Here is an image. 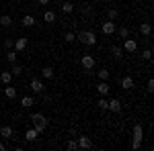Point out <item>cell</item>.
<instances>
[{
  "instance_id": "cell-1",
  "label": "cell",
  "mask_w": 154,
  "mask_h": 151,
  "mask_svg": "<svg viewBox=\"0 0 154 151\" xmlns=\"http://www.w3.org/2000/svg\"><path fill=\"white\" fill-rule=\"evenodd\" d=\"M31 121H33V129H35L37 133H43L49 125V121L41 115V112H33V115H31Z\"/></svg>"
},
{
  "instance_id": "cell-2",
  "label": "cell",
  "mask_w": 154,
  "mask_h": 151,
  "mask_svg": "<svg viewBox=\"0 0 154 151\" xmlns=\"http://www.w3.org/2000/svg\"><path fill=\"white\" fill-rule=\"evenodd\" d=\"M76 39H78L82 45H88V47L97 45V35H95V31H80V33L76 35Z\"/></svg>"
},
{
  "instance_id": "cell-3",
  "label": "cell",
  "mask_w": 154,
  "mask_h": 151,
  "mask_svg": "<svg viewBox=\"0 0 154 151\" xmlns=\"http://www.w3.org/2000/svg\"><path fill=\"white\" fill-rule=\"evenodd\" d=\"M80 65H82L84 70L93 71V68L97 65V61H95V57H93V55H82V57H80Z\"/></svg>"
},
{
  "instance_id": "cell-4",
  "label": "cell",
  "mask_w": 154,
  "mask_h": 151,
  "mask_svg": "<svg viewBox=\"0 0 154 151\" xmlns=\"http://www.w3.org/2000/svg\"><path fill=\"white\" fill-rule=\"evenodd\" d=\"M115 29H117V25L113 23V21H105V23L101 25V31H103V35L111 37L113 33H115Z\"/></svg>"
},
{
  "instance_id": "cell-5",
  "label": "cell",
  "mask_w": 154,
  "mask_h": 151,
  "mask_svg": "<svg viewBox=\"0 0 154 151\" xmlns=\"http://www.w3.org/2000/svg\"><path fill=\"white\" fill-rule=\"evenodd\" d=\"M121 49H123V51H128V53H134V51L138 49V41L128 37V39H123V47H121Z\"/></svg>"
},
{
  "instance_id": "cell-6",
  "label": "cell",
  "mask_w": 154,
  "mask_h": 151,
  "mask_svg": "<svg viewBox=\"0 0 154 151\" xmlns=\"http://www.w3.org/2000/svg\"><path fill=\"white\" fill-rule=\"evenodd\" d=\"M29 88H31V92H35V94H43L45 92V86H43V82L41 80H31V84H29Z\"/></svg>"
},
{
  "instance_id": "cell-7",
  "label": "cell",
  "mask_w": 154,
  "mask_h": 151,
  "mask_svg": "<svg viewBox=\"0 0 154 151\" xmlns=\"http://www.w3.org/2000/svg\"><path fill=\"white\" fill-rule=\"evenodd\" d=\"M76 143H78V149H93V141H91V137H86V135H80Z\"/></svg>"
},
{
  "instance_id": "cell-8",
  "label": "cell",
  "mask_w": 154,
  "mask_h": 151,
  "mask_svg": "<svg viewBox=\"0 0 154 151\" xmlns=\"http://www.w3.org/2000/svg\"><path fill=\"white\" fill-rule=\"evenodd\" d=\"M0 137H2V139H12V137H14V129H12L11 125L0 127Z\"/></svg>"
},
{
  "instance_id": "cell-9",
  "label": "cell",
  "mask_w": 154,
  "mask_h": 151,
  "mask_svg": "<svg viewBox=\"0 0 154 151\" xmlns=\"http://www.w3.org/2000/svg\"><path fill=\"white\" fill-rule=\"evenodd\" d=\"M107 110H109V112H115V115L121 112V102H119L117 98H111V100H109V106H107Z\"/></svg>"
},
{
  "instance_id": "cell-10",
  "label": "cell",
  "mask_w": 154,
  "mask_h": 151,
  "mask_svg": "<svg viewBox=\"0 0 154 151\" xmlns=\"http://www.w3.org/2000/svg\"><path fill=\"white\" fill-rule=\"evenodd\" d=\"M109 90H111V88H109V84H107L105 80H101V84L97 86V92L101 94V96H109Z\"/></svg>"
},
{
  "instance_id": "cell-11",
  "label": "cell",
  "mask_w": 154,
  "mask_h": 151,
  "mask_svg": "<svg viewBox=\"0 0 154 151\" xmlns=\"http://www.w3.org/2000/svg\"><path fill=\"white\" fill-rule=\"evenodd\" d=\"M121 88H123V90H131V88H134V78H131V76L121 78Z\"/></svg>"
},
{
  "instance_id": "cell-12",
  "label": "cell",
  "mask_w": 154,
  "mask_h": 151,
  "mask_svg": "<svg viewBox=\"0 0 154 151\" xmlns=\"http://www.w3.org/2000/svg\"><path fill=\"white\" fill-rule=\"evenodd\" d=\"M37 135H39V133H37L35 129H29V131H25V141H27V143H33V141L37 139Z\"/></svg>"
},
{
  "instance_id": "cell-13",
  "label": "cell",
  "mask_w": 154,
  "mask_h": 151,
  "mask_svg": "<svg viewBox=\"0 0 154 151\" xmlns=\"http://www.w3.org/2000/svg\"><path fill=\"white\" fill-rule=\"evenodd\" d=\"M134 139H138V141L144 139V129H142L140 123H138V125H134Z\"/></svg>"
},
{
  "instance_id": "cell-14",
  "label": "cell",
  "mask_w": 154,
  "mask_h": 151,
  "mask_svg": "<svg viewBox=\"0 0 154 151\" xmlns=\"http://www.w3.org/2000/svg\"><path fill=\"white\" fill-rule=\"evenodd\" d=\"M33 104H35V98H33V96H23V98H21V106H23V108H31Z\"/></svg>"
},
{
  "instance_id": "cell-15",
  "label": "cell",
  "mask_w": 154,
  "mask_h": 151,
  "mask_svg": "<svg viewBox=\"0 0 154 151\" xmlns=\"http://www.w3.org/2000/svg\"><path fill=\"white\" fill-rule=\"evenodd\" d=\"M12 47H14V51H23V49H27V39H25V37H21V39H17Z\"/></svg>"
},
{
  "instance_id": "cell-16",
  "label": "cell",
  "mask_w": 154,
  "mask_h": 151,
  "mask_svg": "<svg viewBox=\"0 0 154 151\" xmlns=\"http://www.w3.org/2000/svg\"><path fill=\"white\" fill-rule=\"evenodd\" d=\"M62 12H64V14H72V12H74V4L68 2V0L62 2Z\"/></svg>"
},
{
  "instance_id": "cell-17",
  "label": "cell",
  "mask_w": 154,
  "mask_h": 151,
  "mask_svg": "<svg viewBox=\"0 0 154 151\" xmlns=\"http://www.w3.org/2000/svg\"><path fill=\"white\" fill-rule=\"evenodd\" d=\"M111 55H113L115 59H121V57H123V49H121L119 45H113V47H111Z\"/></svg>"
},
{
  "instance_id": "cell-18",
  "label": "cell",
  "mask_w": 154,
  "mask_h": 151,
  "mask_svg": "<svg viewBox=\"0 0 154 151\" xmlns=\"http://www.w3.org/2000/svg\"><path fill=\"white\" fill-rule=\"evenodd\" d=\"M140 33H142L144 37H150V33H152V27H150V23H142V25H140Z\"/></svg>"
},
{
  "instance_id": "cell-19",
  "label": "cell",
  "mask_w": 154,
  "mask_h": 151,
  "mask_svg": "<svg viewBox=\"0 0 154 151\" xmlns=\"http://www.w3.org/2000/svg\"><path fill=\"white\" fill-rule=\"evenodd\" d=\"M4 94H6V98H17V88H12L11 84H6V88H4Z\"/></svg>"
},
{
  "instance_id": "cell-20",
  "label": "cell",
  "mask_w": 154,
  "mask_h": 151,
  "mask_svg": "<svg viewBox=\"0 0 154 151\" xmlns=\"http://www.w3.org/2000/svg\"><path fill=\"white\" fill-rule=\"evenodd\" d=\"M12 78H14V76H12L11 71H2V74H0V82H2V84H11Z\"/></svg>"
},
{
  "instance_id": "cell-21",
  "label": "cell",
  "mask_w": 154,
  "mask_h": 151,
  "mask_svg": "<svg viewBox=\"0 0 154 151\" xmlns=\"http://www.w3.org/2000/svg\"><path fill=\"white\" fill-rule=\"evenodd\" d=\"M23 27H35V16L25 14V16H23Z\"/></svg>"
},
{
  "instance_id": "cell-22",
  "label": "cell",
  "mask_w": 154,
  "mask_h": 151,
  "mask_svg": "<svg viewBox=\"0 0 154 151\" xmlns=\"http://www.w3.org/2000/svg\"><path fill=\"white\" fill-rule=\"evenodd\" d=\"M115 33H117L121 39H128V37H130V29H128V27H119V29H115Z\"/></svg>"
},
{
  "instance_id": "cell-23",
  "label": "cell",
  "mask_w": 154,
  "mask_h": 151,
  "mask_svg": "<svg viewBox=\"0 0 154 151\" xmlns=\"http://www.w3.org/2000/svg\"><path fill=\"white\" fill-rule=\"evenodd\" d=\"M43 21H45V23H54V21H56V12L54 10H45L43 12Z\"/></svg>"
},
{
  "instance_id": "cell-24",
  "label": "cell",
  "mask_w": 154,
  "mask_h": 151,
  "mask_svg": "<svg viewBox=\"0 0 154 151\" xmlns=\"http://www.w3.org/2000/svg\"><path fill=\"white\" fill-rule=\"evenodd\" d=\"M11 25H12V19L8 14H2L0 16V27H11Z\"/></svg>"
},
{
  "instance_id": "cell-25",
  "label": "cell",
  "mask_w": 154,
  "mask_h": 151,
  "mask_svg": "<svg viewBox=\"0 0 154 151\" xmlns=\"http://www.w3.org/2000/svg\"><path fill=\"white\" fill-rule=\"evenodd\" d=\"M17 57H19V53H17V51H12V49L6 53V59H8V63H11V65H12V63H17Z\"/></svg>"
},
{
  "instance_id": "cell-26",
  "label": "cell",
  "mask_w": 154,
  "mask_h": 151,
  "mask_svg": "<svg viewBox=\"0 0 154 151\" xmlns=\"http://www.w3.org/2000/svg\"><path fill=\"white\" fill-rule=\"evenodd\" d=\"M117 16H119V12L115 8H107V21H115Z\"/></svg>"
},
{
  "instance_id": "cell-27",
  "label": "cell",
  "mask_w": 154,
  "mask_h": 151,
  "mask_svg": "<svg viewBox=\"0 0 154 151\" xmlns=\"http://www.w3.org/2000/svg\"><path fill=\"white\" fill-rule=\"evenodd\" d=\"M11 74H12V76H21V74H23V65H19V63H12Z\"/></svg>"
},
{
  "instance_id": "cell-28",
  "label": "cell",
  "mask_w": 154,
  "mask_h": 151,
  "mask_svg": "<svg viewBox=\"0 0 154 151\" xmlns=\"http://www.w3.org/2000/svg\"><path fill=\"white\" fill-rule=\"evenodd\" d=\"M97 76H99V80H109V70H105V68H101V70L97 71Z\"/></svg>"
},
{
  "instance_id": "cell-29",
  "label": "cell",
  "mask_w": 154,
  "mask_h": 151,
  "mask_svg": "<svg viewBox=\"0 0 154 151\" xmlns=\"http://www.w3.org/2000/svg\"><path fill=\"white\" fill-rule=\"evenodd\" d=\"M41 71H43V78H45V80H51V78H54V70H51L49 65H45Z\"/></svg>"
},
{
  "instance_id": "cell-30",
  "label": "cell",
  "mask_w": 154,
  "mask_h": 151,
  "mask_svg": "<svg viewBox=\"0 0 154 151\" xmlns=\"http://www.w3.org/2000/svg\"><path fill=\"white\" fill-rule=\"evenodd\" d=\"M97 106H99V108H101V110H107V106H109V100H107L105 96H101V100H99V102H97Z\"/></svg>"
},
{
  "instance_id": "cell-31",
  "label": "cell",
  "mask_w": 154,
  "mask_h": 151,
  "mask_svg": "<svg viewBox=\"0 0 154 151\" xmlns=\"http://www.w3.org/2000/svg\"><path fill=\"white\" fill-rule=\"evenodd\" d=\"M64 41H66V43H74V41H76V35H74L72 31H68V33L64 35Z\"/></svg>"
},
{
  "instance_id": "cell-32",
  "label": "cell",
  "mask_w": 154,
  "mask_h": 151,
  "mask_svg": "<svg viewBox=\"0 0 154 151\" xmlns=\"http://www.w3.org/2000/svg\"><path fill=\"white\" fill-rule=\"evenodd\" d=\"M142 57L146 59V61H150V59H152V49H144V51H142Z\"/></svg>"
},
{
  "instance_id": "cell-33",
  "label": "cell",
  "mask_w": 154,
  "mask_h": 151,
  "mask_svg": "<svg viewBox=\"0 0 154 151\" xmlns=\"http://www.w3.org/2000/svg\"><path fill=\"white\" fill-rule=\"evenodd\" d=\"M66 149H70V151L78 149V143H76V141H68V143H66Z\"/></svg>"
},
{
  "instance_id": "cell-34",
  "label": "cell",
  "mask_w": 154,
  "mask_h": 151,
  "mask_svg": "<svg viewBox=\"0 0 154 151\" xmlns=\"http://www.w3.org/2000/svg\"><path fill=\"white\" fill-rule=\"evenodd\" d=\"M140 147H142V141H138V139H134V141H131V149H134V151H138Z\"/></svg>"
},
{
  "instance_id": "cell-35",
  "label": "cell",
  "mask_w": 154,
  "mask_h": 151,
  "mask_svg": "<svg viewBox=\"0 0 154 151\" xmlns=\"http://www.w3.org/2000/svg\"><path fill=\"white\" fill-rule=\"evenodd\" d=\"M146 90H148V92H154V80H152V78H150L148 84H146Z\"/></svg>"
},
{
  "instance_id": "cell-36",
  "label": "cell",
  "mask_w": 154,
  "mask_h": 151,
  "mask_svg": "<svg viewBox=\"0 0 154 151\" xmlns=\"http://www.w3.org/2000/svg\"><path fill=\"white\" fill-rule=\"evenodd\" d=\"M12 45H14L12 39H6V41H4V47H6V49H12Z\"/></svg>"
},
{
  "instance_id": "cell-37",
  "label": "cell",
  "mask_w": 154,
  "mask_h": 151,
  "mask_svg": "<svg viewBox=\"0 0 154 151\" xmlns=\"http://www.w3.org/2000/svg\"><path fill=\"white\" fill-rule=\"evenodd\" d=\"M82 12H84V14H88V12H91V4H84V6H82Z\"/></svg>"
},
{
  "instance_id": "cell-38",
  "label": "cell",
  "mask_w": 154,
  "mask_h": 151,
  "mask_svg": "<svg viewBox=\"0 0 154 151\" xmlns=\"http://www.w3.org/2000/svg\"><path fill=\"white\" fill-rule=\"evenodd\" d=\"M37 2H39L41 6H48V4H49V0H37Z\"/></svg>"
},
{
  "instance_id": "cell-39",
  "label": "cell",
  "mask_w": 154,
  "mask_h": 151,
  "mask_svg": "<svg viewBox=\"0 0 154 151\" xmlns=\"http://www.w3.org/2000/svg\"><path fill=\"white\" fill-rule=\"evenodd\" d=\"M6 149V145H4V143H0V151H4Z\"/></svg>"
}]
</instances>
